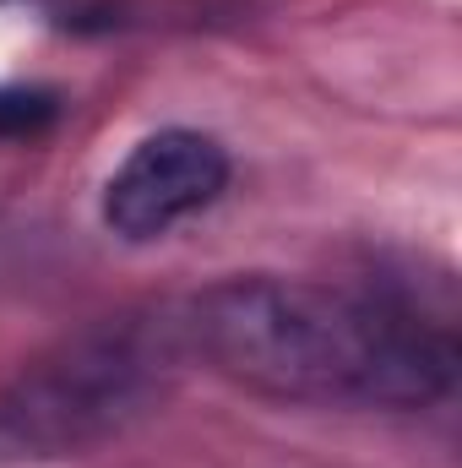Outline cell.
<instances>
[{
	"label": "cell",
	"instance_id": "cell-4",
	"mask_svg": "<svg viewBox=\"0 0 462 468\" xmlns=\"http://www.w3.org/2000/svg\"><path fill=\"white\" fill-rule=\"evenodd\" d=\"M60 115V99L44 88H0V136H38Z\"/></svg>",
	"mask_w": 462,
	"mask_h": 468
},
{
	"label": "cell",
	"instance_id": "cell-3",
	"mask_svg": "<svg viewBox=\"0 0 462 468\" xmlns=\"http://www.w3.org/2000/svg\"><path fill=\"white\" fill-rule=\"evenodd\" d=\"M229 186V147L196 125H163L142 136L115 175L104 180L99 213L104 229L125 245H152L196 213H207Z\"/></svg>",
	"mask_w": 462,
	"mask_h": 468
},
{
	"label": "cell",
	"instance_id": "cell-1",
	"mask_svg": "<svg viewBox=\"0 0 462 468\" xmlns=\"http://www.w3.org/2000/svg\"><path fill=\"white\" fill-rule=\"evenodd\" d=\"M185 349L224 381L310 409H430L457 381V338L414 300L283 272H239L180 300Z\"/></svg>",
	"mask_w": 462,
	"mask_h": 468
},
{
	"label": "cell",
	"instance_id": "cell-2",
	"mask_svg": "<svg viewBox=\"0 0 462 468\" xmlns=\"http://www.w3.org/2000/svg\"><path fill=\"white\" fill-rule=\"evenodd\" d=\"M191 365L180 300L99 316L16 365L0 387V447L77 458L158 414Z\"/></svg>",
	"mask_w": 462,
	"mask_h": 468
},
{
	"label": "cell",
	"instance_id": "cell-5",
	"mask_svg": "<svg viewBox=\"0 0 462 468\" xmlns=\"http://www.w3.org/2000/svg\"><path fill=\"white\" fill-rule=\"evenodd\" d=\"M0 5H5V0H0Z\"/></svg>",
	"mask_w": 462,
	"mask_h": 468
}]
</instances>
